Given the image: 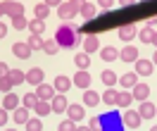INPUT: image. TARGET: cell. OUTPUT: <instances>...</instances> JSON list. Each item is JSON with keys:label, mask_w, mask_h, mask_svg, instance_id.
Instances as JSON below:
<instances>
[{"label": "cell", "mask_w": 157, "mask_h": 131, "mask_svg": "<svg viewBox=\"0 0 157 131\" xmlns=\"http://www.w3.org/2000/svg\"><path fill=\"white\" fill-rule=\"evenodd\" d=\"M45 2H48L50 7H57V5H59V2H62V0H45Z\"/></svg>", "instance_id": "obj_46"}, {"label": "cell", "mask_w": 157, "mask_h": 131, "mask_svg": "<svg viewBox=\"0 0 157 131\" xmlns=\"http://www.w3.org/2000/svg\"><path fill=\"white\" fill-rule=\"evenodd\" d=\"M140 57V52H138L136 45H124L121 50H119V60L121 62H136Z\"/></svg>", "instance_id": "obj_11"}, {"label": "cell", "mask_w": 157, "mask_h": 131, "mask_svg": "<svg viewBox=\"0 0 157 131\" xmlns=\"http://www.w3.org/2000/svg\"><path fill=\"white\" fill-rule=\"evenodd\" d=\"M100 57L105 62H117L119 60V48L114 45H105V48H100Z\"/></svg>", "instance_id": "obj_22"}, {"label": "cell", "mask_w": 157, "mask_h": 131, "mask_svg": "<svg viewBox=\"0 0 157 131\" xmlns=\"http://www.w3.org/2000/svg\"><path fill=\"white\" fill-rule=\"evenodd\" d=\"M71 81H74V86H76V88H81V91H83V88H90V74H88V69H76V74H74V76H71Z\"/></svg>", "instance_id": "obj_7"}, {"label": "cell", "mask_w": 157, "mask_h": 131, "mask_svg": "<svg viewBox=\"0 0 157 131\" xmlns=\"http://www.w3.org/2000/svg\"><path fill=\"white\" fill-rule=\"evenodd\" d=\"M133 2H136V0H119V5H121V7H128V5H133Z\"/></svg>", "instance_id": "obj_45"}, {"label": "cell", "mask_w": 157, "mask_h": 131, "mask_svg": "<svg viewBox=\"0 0 157 131\" xmlns=\"http://www.w3.org/2000/svg\"><path fill=\"white\" fill-rule=\"evenodd\" d=\"M147 24H150V26H155V24H157V17H150V19H147Z\"/></svg>", "instance_id": "obj_47"}, {"label": "cell", "mask_w": 157, "mask_h": 131, "mask_svg": "<svg viewBox=\"0 0 157 131\" xmlns=\"http://www.w3.org/2000/svg\"><path fill=\"white\" fill-rule=\"evenodd\" d=\"M55 86H52V83H45V81H40L38 86H36V95H38L40 100H52V98H55Z\"/></svg>", "instance_id": "obj_8"}, {"label": "cell", "mask_w": 157, "mask_h": 131, "mask_svg": "<svg viewBox=\"0 0 157 131\" xmlns=\"http://www.w3.org/2000/svg\"><path fill=\"white\" fill-rule=\"evenodd\" d=\"M98 7H102V10L107 12V10L114 7V0H98Z\"/></svg>", "instance_id": "obj_40"}, {"label": "cell", "mask_w": 157, "mask_h": 131, "mask_svg": "<svg viewBox=\"0 0 157 131\" xmlns=\"http://www.w3.org/2000/svg\"><path fill=\"white\" fill-rule=\"evenodd\" d=\"M138 114H140L143 119H152V117H157V105H152L150 100H140Z\"/></svg>", "instance_id": "obj_14"}, {"label": "cell", "mask_w": 157, "mask_h": 131, "mask_svg": "<svg viewBox=\"0 0 157 131\" xmlns=\"http://www.w3.org/2000/svg\"><path fill=\"white\" fill-rule=\"evenodd\" d=\"M12 88H14V83H12V79L5 74V76H0V91L2 93H10Z\"/></svg>", "instance_id": "obj_39"}, {"label": "cell", "mask_w": 157, "mask_h": 131, "mask_svg": "<svg viewBox=\"0 0 157 131\" xmlns=\"http://www.w3.org/2000/svg\"><path fill=\"white\" fill-rule=\"evenodd\" d=\"M12 121L19 124V126H26V121H29V107H24V105L14 107L12 110Z\"/></svg>", "instance_id": "obj_13"}, {"label": "cell", "mask_w": 157, "mask_h": 131, "mask_svg": "<svg viewBox=\"0 0 157 131\" xmlns=\"http://www.w3.org/2000/svg\"><path fill=\"white\" fill-rule=\"evenodd\" d=\"M26 29H29V33H40V36H43V33H45V19L33 17V19L29 21V26H26Z\"/></svg>", "instance_id": "obj_27"}, {"label": "cell", "mask_w": 157, "mask_h": 131, "mask_svg": "<svg viewBox=\"0 0 157 131\" xmlns=\"http://www.w3.org/2000/svg\"><path fill=\"white\" fill-rule=\"evenodd\" d=\"M152 62H155V67H157V50H155V55H152Z\"/></svg>", "instance_id": "obj_50"}, {"label": "cell", "mask_w": 157, "mask_h": 131, "mask_svg": "<svg viewBox=\"0 0 157 131\" xmlns=\"http://www.w3.org/2000/svg\"><path fill=\"white\" fill-rule=\"evenodd\" d=\"M76 126H78V124L71 119V117H67V119H62V121L57 124V129H59V131H71V129H76Z\"/></svg>", "instance_id": "obj_38"}, {"label": "cell", "mask_w": 157, "mask_h": 131, "mask_svg": "<svg viewBox=\"0 0 157 131\" xmlns=\"http://www.w3.org/2000/svg\"><path fill=\"white\" fill-rule=\"evenodd\" d=\"M7 71H10V67H7V64H5V62H0V76H5V74H7Z\"/></svg>", "instance_id": "obj_44"}, {"label": "cell", "mask_w": 157, "mask_h": 131, "mask_svg": "<svg viewBox=\"0 0 157 131\" xmlns=\"http://www.w3.org/2000/svg\"><path fill=\"white\" fill-rule=\"evenodd\" d=\"M117 95H119L117 88H114V86H107V91L102 93V102L109 105V107H117Z\"/></svg>", "instance_id": "obj_26"}, {"label": "cell", "mask_w": 157, "mask_h": 131, "mask_svg": "<svg viewBox=\"0 0 157 131\" xmlns=\"http://www.w3.org/2000/svg\"><path fill=\"white\" fill-rule=\"evenodd\" d=\"M140 121H143V117L138 114V110H128L124 112V117H121V124L126 126V129H140Z\"/></svg>", "instance_id": "obj_3"}, {"label": "cell", "mask_w": 157, "mask_h": 131, "mask_svg": "<svg viewBox=\"0 0 157 131\" xmlns=\"http://www.w3.org/2000/svg\"><path fill=\"white\" fill-rule=\"evenodd\" d=\"M55 40L59 43V48H76L78 33L74 31V24H71V21H64L62 26H57V31H55Z\"/></svg>", "instance_id": "obj_1"}, {"label": "cell", "mask_w": 157, "mask_h": 131, "mask_svg": "<svg viewBox=\"0 0 157 131\" xmlns=\"http://www.w3.org/2000/svg\"><path fill=\"white\" fill-rule=\"evenodd\" d=\"M67 117H71L76 124H81L83 117H86V105H83V102H69L67 105Z\"/></svg>", "instance_id": "obj_4"}, {"label": "cell", "mask_w": 157, "mask_h": 131, "mask_svg": "<svg viewBox=\"0 0 157 131\" xmlns=\"http://www.w3.org/2000/svg\"><path fill=\"white\" fill-rule=\"evenodd\" d=\"M119 40H133L138 36V29L133 26V24H124V26H119Z\"/></svg>", "instance_id": "obj_19"}, {"label": "cell", "mask_w": 157, "mask_h": 131, "mask_svg": "<svg viewBox=\"0 0 157 131\" xmlns=\"http://www.w3.org/2000/svg\"><path fill=\"white\" fill-rule=\"evenodd\" d=\"M100 81H102L105 86H114V83L119 81V76L112 69H105V71H100Z\"/></svg>", "instance_id": "obj_30"}, {"label": "cell", "mask_w": 157, "mask_h": 131, "mask_svg": "<svg viewBox=\"0 0 157 131\" xmlns=\"http://www.w3.org/2000/svg\"><path fill=\"white\" fill-rule=\"evenodd\" d=\"M33 14H36L38 19H48V17H50V5L45 2V0H43V2H38V5L33 7Z\"/></svg>", "instance_id": "obj_29"}, {"label": "cell", "mask_w": 157, "mask_h": 131, "mask_svg": "<svg viewBox=\"0 0 157 131\" xmlns=\"http://www.w3.org/2000/svg\"><path fill=\"white\" fill-rule=\"evenodd\" d=\"M7 76L12 79V83H14V86L26 83V71H21V69H10V71H7Z\"/></svg>", "instance_id": "obj_32"}, {"label": "cell", "mask_w": 157, "mask_h": 131, "mask_svg": "<svg viewBox=\"0 0 157 131\" xmlns=\"http://www.w3.org/2000/svg\"><path fill=\"white\" fill-rule=\"evenodd\" d=\"M131 93H133V100H147V98H150V86H147L145 81H138L136 86H133V88H131Z\"/></svg>", "instance_id": "obj_10"}, {"label": "cell", "mask_w": 157, "mask_h": 131, "mask_svg": "<svg viewBox=\"0 0 157 131\" xmlns=\"http://www.w3.org/2000/svg\"><path fill=\"white\" fill-rule=\"evenodd\" d=\"M150 43H152V45H155V48H157V31H155V33H152V40H150Z\"/></svg>", "instance_id": "obj_48"}, {"label": "cell", "mask_w": 157, "mask_h": 131, "mask_svg": "<svg viewBox=\"0 0 157 131\" xmlns=\"http://www.w3.org/2000/svg\"><path fill=\"white\" fill-rule=\"evenodd\" d=\"M31 45L26 40H17V43H12V55L17 57V60H29L31 57Z\"/></svg>", "instance_id": "obj_5"}, {"label": "cell", "mask_w": 157, "mask_h": 131, "mask_svg": "<svg viewBox=\"0 0 157 131\" xmlns=\"http://www.w3.org/2000/svg\"><path fill=\"white\" fill-rule=\"evenodd\" d=\"M52 86H55V91H57V93H67L69 88L74 86V81L69 79V76H64V74H59V76H55Z\"/></svg>", "instance_id": "obj_17"}, {"label": "cell", "mask_w": 157, "mask_h": 131, "mask_svg": "<svg viewBox=\"0 0 157 131\" xmlns=\"http://www.w3.org/2000/svg\"><path fill=\"white\" fill-rule=\"evenodd\" d=\"M2 5H5V14H7V17H19V14H24V5H21L19 0H5V2H2Z\"/></svg>", "instance_id": "obj_9"}, {"label": "cell", "mask_w": 157, "mask_h": 131, "mask_svg": "<svg viewBox=\"0 0 157 131\" xmlns=\"http://www.w3.org/2000/svg\"><path fill=\"white\" fill-rule=\"evenodd\" d=\"M57 50H59V43L55 38H45L43 40V52H45V55H57Z\"/></svg>", "instance_id": "obj_31"}, {"label": "cell", "mask_w": 157, "mask_h": 131, "mask_svg": "<svg viewBox=\"0 0 157 131\" xmlns=\"http://www.w3.org/2000/svg\"><path fill=\"white\" fill-rule=\"evenodd\" d=\"M100 93H95V91H90V88H83V105L86 107H95V105H100Z\"/></svg>", "instance_id": "obj_23"}, {"label": "cell", "mask_w": 157, "mask_h": 131, "mask_svg": "<svg viewBox=\"0 0 157 131\" xmlns=\"http://www.w3.org/2000/svg\"><path fill=\"white\" fill-rule=\"evenodd\" d=\"M33 112H36L38 117H48L50 112H52V105H50V100H38L36 107H33Z\"/></svg>", "instance_id": "obj_28"}, {"label": "cell", "mask_w": 157, "mask_h": 131, "mask_svg": "<svg viewBox=\"0 0 157 131\" xmlns=\"http://www.w3.org/2000/svg\"><path fill=\"white\" fill-rule=\"evenodd\" d=\"M131 102H133V93L128 91V88H121L119 95H117V107L126 110V107H131Z\"/></svg>", "instance_id": "obj_20"}, {"label": "cell", "mask_w": 157, "mask_h": 131, "mask_svg": "<svg viewBox=\"0 0 157 131\" xmlns=\"http://www.w3.org/2000/svg\"><path fill=\"white\" fill-rule=\"evenodd\" d=\"M26 129H29V131H40V129H43V117H38V114H36V117H29Z\"/></svg>", "instance_id": "obj_35"}, {"label": "cell", "mask_w": 157, "mask_h": 131, "mask_svg": "<svg viewBox=\"0 0 157 131\" xmlns=\"http://www.w3.org/2000/svg\"><path fill=\"white\" fill-rule=\"evenodd\" d=\"M119 83H121V88H128V91H131V88L138 83V74H136V71H126V74H121V76H119Z\"/></svg>", "instance_id": "obj_24"}, {"label": "cell", "mask_w": 157, "mask_h": 131, "mask_svg": "<svg viewBox=\"0 0 157 131\" xmlns=\"http://www.w3.org/2000/svg\"><path fill=\"white\" fill-rule=\"evenodd\" d=\"M78 14H81L83 19H95L98 7H95L93 2H88V0H83V2H81V10H78Z\"/></svg>", "instance_id": "obj_21"}, {"label": "cell", "mask_w": 157, "mask_h": 131, "mask_svg": "<svg viewBox=\"0 0 157 131\" xmlns=\"http://www.w3.org/2000/svg\"><path fill=\"white\" fill-rule=\"evenodd\" d=\"M133 64H136V69H133V71H136L138 76H150V74H152V69H155V62H152V57H150V60L138 57Z\"/></svg>", "instance_id": "obj_6"}, {"label": "cell", "mask_w": 157, "mask_h": 131, "mask_svg": "<svg viewBox=\"0 0 157 131\" xmlns=\"http://www.w3.org/2000/svg\"><path fill=\"white\" fill-rule=\"evenodd\" d=\"M43 40H45V38H43L40 33H31L26 43L31 45V50H43Z\"/></svg>", "instance_id": "obj_34"}, {"label": "cell", "mask_w": 157, "mask_h": 131, "mask_svg": "<svg viewBox=\"0 0 157 131\" xmlns=\"http://www.w3.org/2000/svg\"><path fill=\"white\" fill-rule=\"evenodd\" d=\"M12 112L10 110H5V107H0V126H5L7 124V117H10Z\"/></svg>", "instance_id": "obj_41"}, {"label": "cell", "mask_w": 157, "mask_h": 131, "mask_svg": "<svg viewBox=\"0 0 157 131\" xmlns=\"http://www.w3.org/2000/svg\"><path fill=\"white\" fill-rule=\"evenodd\" d=\"M0 93H2V91H0Z\"/></svg>", "instance_id": "obj_52"}, {"label": "cell", "mask_w": 157, "mask_h": 131, "mask_svg": "<svg viewBox=\"0 0 157 131\" xmlns=\"http://www.w3.org/2000/svg\"><path fill=\"white\" fill-rule=\"evenodd\" d=\"M40 81H45V71L40 69V67H31V69L26 71V83H31V86H38Z\"/></svg>", "instance_id": "obj_15"}, {"label": "cell", "mask_w": 157, "mask_h": 131, "mask_svg": "<svg viewBox=\"0 0 157 131\" xmlns=\"http://www.w3.org/2000/svg\"><path fill=\"white\" fill-rule=\"evenodd\" d=\"M100 126H102V119H100V117H93V119L88 121V129H100Z\"/></svg>", "instance_id": "obj_42"}, {"label": "cell", "mask_w": 157, "mask_h": 131, "mask_svg": "<svg viewBox=\"0 0 157 131\" xmlns=\"http://www.w3.org/2000/svg\"><path fill=\"white\" fill-rule=\"evenodd\" d=\"M50 105H52V112H57V114H64L67 112V98H64V93H55V98L50 100Z\"/></svg>", "instance_id": "obj_16"}, {"label": "cell", "mask_w": 157, "mask_h": 131, "mask_svg": "<svg viewBox=\"0 0 157 131\" xmlns=\"http://www.w3.org/2000/svg\"><path fill=\"white\" fill-rule=\"evenodd\" d=\"M21 105V95H17V93H2V107H5V110H14V107H19Z\"/></svg>", "instance_id": "obj_12"}, {"label": "cell", "mask_w": 157, "mask_h": 131, "mask_svg": "<svg viewBox=\"0 0 157 131\" xmlns=\"http://www.w3.org/2000/svg\"><path fill=\"white\" fill-rule=\"evenodd\" d=\"M74 64H76V69H88L90 67V52L81 50L74 55Z\"/></svg>", "instance_id": "obj_25"}, {"label": "cell", "mask_w": 157, "mask_h": 131, "mask_svg": "<svg viewBox=\"0 0 157 131\" xmlns=\"http://www.w3.org/2000/svg\"><path fill=\"white\" fill-rule=\"evenodd\" d=\"M83 50L86 52H98L100 50V38L95 33H86L83 36Z\"/></svg>", "instance_id": "obj_18"}, {"label": "cell", "mask_w": 157, "mask_h": 131, "mask_svg": "<svg viewBox=\"0 0 157 131\" xmlns=\"http://www.w3.org/2000/svg\"><path fill=\"white\" fill-rule=\"evenodd\" d=\"M152 33H155V29H152L150 24L138 31V36H140V40H143V43H150V40H152Z\"/></svg>", "instance_id": "obj_36"}, {"label": "cell", "mask_w": 157, "mask_h": 131, "mask_svg": "<svg viewBox=\"0 0 157 131\" xmlns=\"http://www.w3.org/2000/svg\"><path fill=\"white\" fill-rule=\"evenodd\" d=\"M12 26H14L17 31H24L26 26H29V21H26L24 14H19V17H12Z\"/></svg>", "instance_id": "obj_37"}, {"label": "cell", "mask_w": 157, "mask_h": 131, "mask_svg": "<svg viewBox=\"0 0 157 131\" xmlns=\"http://www.w3.org/2000/svg\"><path fill=\"white\" fill-rule=\"evenodd\" d=\"M38 100H40V98L36 95V91H33V93H26V95H21V105H24V107H29V110H33Z\"/></svg>", "instance_id": "obj_33"}, {"label": "cell", "mask_w": 157, "mask_h": 131, "mask_svg": "<svg viewBox=\"0 0 157 131\" xmlns=\"http://www.w3.org/2000/svg\"><path fill=\"white\" fill-rule=\"evenodd\" d=\"M5 36H7V24L0 21V38H5Z\"/></svg>", "instance_id": "obj_43"}, {"label": "cell", "mask_w": 157, "mask_h": 131, "mask_svg": "<svg viewBox=\"0 0 157 131\" xmlns=\"http://www.w3.org/2000/svg\"><path fill=\"white\" fill-rule=\"evenodd\" d=\"M2 17H5V5L0 2V19H2Z\"/></svg>", "instance_id": "obj_49"}, {"label": "cell", "mask_w": 157, "mask_h": 131, "mask_svg": "<svg viewBox=\"0 0 157 131\" xmlns=\"http://www.w3.org/2000/svg\"><path fill=\"white\" fill-rule=\"evenodd\" d=\"M81 2L83 0H67V2H59L57 5V17L62 21H71L81 10Z\"/></svg>", "instance_id": "obj_2"}, {"label": "cell", "mask_w": 157, "mask_h": 131, "mask_svg": "<svg viewBox=\"0 0 157 131\" xmlns=\"http://www.w3.org/2000/svg\"><path fill=\"white\" fill-rule=\"evenodd\" d=\"M143 2H150V0H143Z\"/></svg>", "instance_id": "obj_51"}]
</instances>
